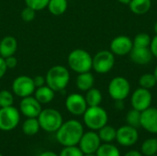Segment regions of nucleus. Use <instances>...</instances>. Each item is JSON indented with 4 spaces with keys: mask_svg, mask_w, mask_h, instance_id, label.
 Wrapping results in <instances>:
<instances>
[{
    "mask_svg": "<svg viewBox=\"0 0 157 156\" xmlns=\"http://www.w3.org/2000/svg\"><path fill=\"white\" fill-rule=\"evenodd\" d=\"M84 134V128L80 121L69 120L63 122L56 131V140L63 147L75 146L79 143Z\"/></svg>",
    "mask_w": 157,
    "mask_h": 156,
    "instance_id": "nucleus-1",
    "label": "nucleus"
},
{
    "mask_svg": "<svg viewBox=\"0 0 157 156\" xmlns=\"http://www.w3.org/2000/svg\"><path fill=\"white\" fill-rule=\"evenodd\" d=\"M46 85L54 92L63 91L70 81V73L63 65L51 67L45 75Z\"/></svg>",
    "mask_w": 157,
    "mask_h": 156,
    "instance_id": "nucleus-2",
    "label": "nucleus"
},
{
    "mask_svg": "<svg viewBox=\"0 0 157 156\" xmlns=\"http://www.w3.org/2000/svg\"><path fill=\"white\" fill-rule=\"evenodd\" d=\"M92 60L93 58L88 51L83 49H75L69 53L67 63L74 72L81 74L90 72L92 69Z\"/></svg>",
    "mask_w": 157,
    "mask_h": 156,
    "instance_id": "nucleus-3",
    "label": "nucleus"
},
{
    "mask_svg": "<svg viewBox=\"0 0 157 156\" xmlns=\"http://www.w3.org/2000/svg\"><path fill=\"white\" fill-rule=\"evenodd\" d=\"M83 120L87 128L92 131H98L107 125L109 117L107 111L100 106L87 107L83 114Z\"/></svg>",
    "mask_w": 157,
    "mask_h": 156,
    "instance_id": "nucleus-4",
    "label": "nucleus"
},
{
    "mask_svg": "<svg viewBox=\"0 0 157 156\" xmlns=\"http://www.w3.org/2000/svg\"><path fill=\"white\" fill-rule=\"evenodd\" d=\"M37 119L40 129L47 132H56L63 122L62 114L57 109L52 108L42 109Z\"/></svg>",
    "mask_w": 157,
    "mask_h": 156,
    "instance_id": "nucleus-5",
    "label": "nucleus"
},
{
    "mask_svg": "<svg viewBox=\"0 0 157 156\" xmlns=\"http://www.w3.org/2000/svg\"><path fill=\"white\" fill-rule=\"evenodd\" d=\"M20 111L14 106L0 108V131H10L18 125Z\"/></svg>",
    "mask_w": 157,
    "mask_h": 156,
    "instance_id": "nucleus-6",
    "label": "nucleus"
},
{
    "mask_svg": "<svg viewBox=\"0 0 157 156\" xmlns=\"http://www.w3.org/2000/svg\"><path fill=\"white\" fill-rule=\"evenodd\" d=\"M108 89L112 99L124 100L131 92V85L125 77L116 76L110 80Z\"/></svg>",
    "mask_w": 157,
    "mask_h": 156,
    "instance_id": "nucleus-7",
    "label": "nucleus"
},
{
    "mask_svg": "<svg viewBox=\"0 0 157 156\" xmlns=\"http://www.w3.org/2000/svg\"><path fill=\"white\" fill-rule=\"evenodd\" d=\"M115 64L114 54L110 51L103 50L98 51L92 60V68L98 74L109 73Z\"/></svg>",
    "mask_w": 157,
    "mask_h": 156,
    "instance_id": "nucleus-8",
    "label": "nucleus"
},
{
    "mask_svg": "<svg viewBox=\"0 0 157 156\" xmlns=\"http://www.w3.org/2000/svg\"><path fill=\"white\" fill-rule=\"evenodd\" d=\"M12 92L18 97H26L34 94L36 86L33 78L28 75H19L12 82Z\"/></svg>",
    "mask_w": 157,
    "mask_h": 156,
    "instance_id": "nucleus-9",
    "label": "nucleus"
},
{
    "mask_svg": "<svg viewBox=\"0 0 157 156\" xmlns=\"http://www.w3.org/2000/svg\"><path fill=\"white\" fill-rule=\"evenodd\" d=\"M152 100H153L152 93L150 92L149 89L144 87L137 88L133 92L131 98L132 108L141 112L151 107Z\"/></svg>",
    "mask_w": 157,
    "mask_h": 156,
    "instance_id": "nucleus-10",
    "label": "nucleus"
},
{
    "mask_svg": "<svg viewBox=\"0 0 157 156\" xmlns=\"http://www.w3.org/2000/svg\"><path fill=\"white\" fill-rule=\"evenodd\" d=\"M87 104L84 96L78 93L70 94L65 99L66 109L75 116H81L87 108Z\"/></svg>",
    "mask_w": 157,
    "mask_h": 156,
    "instance_id": "nucleus-11",
    "label": "nucleus"
},
{
    "mask_svg": "<svg viewBox=\"0 0 157 156\" xmlns=\"http://www.w3.org/2000/svg\"><path fill=\"white\" fill-rule=\"evenodd\" d=\"M100 144H101V140L98 136V133L95 132L94 131H87L86 133L84 132L78 143L79 148L84 154H96Z\"/></svg>",
    "mask_w": 157,
    "mask_h": 156,
    "instance_id": "nucleus-12",
    "label": "nucleus"
},
{
    "mask_svg": "<svg viewBox=\"0 0 157 156\" xmlns=\"http://www.w3.org/2000/svg\"><path fill=\"white\" fill-rule=\"evenodd\" d=\"M139 139V133L136 128L130 125H125L117 130L116 140L117 142L125 147L132 146L137 143Z\"/></svg>",
    "mask_w": 157,
    "mask_h": 156,
    "instance_id": "nucleus-13",
    "label": "nucleus"
},
{
    "mask_svg": "<svg viewBox=\"0 0 157 156\" xmlns=\"http://www.w3.org/2000/svg\"><path fill=\"white\" fill-rule=\"evenodd\" d=\"M41 108V104L35 98V97H23L19 103V111L27 118H38Z\"/></svg>",
    "mask_w": 157,
    "mask_h": 156,
    "instance_id": "nucleus-14",
    "label": "nucleus"
},
{
    "mask_svg": "<svg viewBox=\"0 0 157 156\" xmlns=\"http://www.w3.org/2000/svg\"><path fill=\"white\" fill-rule=\"evenodd\" d=\"M133 48V42L128 36L121 35L114 38L110 42V51L114 55L124 56L131 52Z\"/></svg>",
    "mask_w": 157,
    "mask_h": 156,
    "instance_id": "nucleus-15",
    "label": "nucleus"
},
{
    "mask_svg": "<svg viewBox=\"0 0 157 156\" xmlns=\"http://www.w3.org/2000/svg\"><path fill=\"white\" fill-rule=\"evenodd\" d=\"M141 127L150 133L157 134V108H148L142 111Z\"/></svg>",
    "mask_w": 157,
    "mask_h": 156,
    "instance_id": "nucleus-16",
    "label": "nucleus"
},
{
    "mask_svg": "<svg viewBox=\"0 0 157 156\" xmlns=\"http://www.w3.org/2000/svg\"><path fill=\"white\" fill-rule=\"evenodd\" d=\"M130 56L133 63L140 65L149 63L154 57L149 47H133L130 52Z\"/></svg>",
    "mask_w": 157,
    "mask_h": 156,
    "instance_id": "nucleus-17",
    "label": "nucleus"
},
{
    "mask_svg": "<svg viewBox=\"0 0 157 156\" xmlns=\"http://www.w3.org/2000/svg\"><path fill=\"white\" fill-rule=\"evenodd\" d=\"M17 49V41L13 36H5L0 40V56L6 58L16 53Z\"/></svg>",
    "mask_w": 157,
    "mask_h": 156,
    "instance_id": "nucleus-18",
    "label": "nucleus"
},
{
    "mask_svg": "<svg viewBox=\"0 0 157 156\" xmlns=\"http://www.w3.org/2000/svg\"><path fill=\"white\" fill-rule=\"evenodd\" d=\"M34 97L41 105L48 104L53 100V98L55 97V92L51 87H49L47 85H44L40 87H37L35 89Z\"/></svg>",
    "mask_w": 157,
    "mask_h": 156,
    "instance_id": "nucleus-19",
    "label": "nucleus"
},
{
    "mask_svg": "<svg viewBox=\"0 0 157 156\" xmlns=\"http://www.w3.org/2000/svg\"><path fill=\"white\" fill-rule=\"evenodd\" d=\"M95 83V77L90 72L78 74L76 77V87L81 91H87L93 87Z\"/></svg>",
    "mask_w": 157,
    "mask_h": 156,
    "instance_id": "nucleus-20",
    "label": "nucleus"
},
{
    "mask_svg": "<svg viewBox=\"0 0 157 156\" xmlns=\"http://www.w3.org/2000/svg\"><path fill=\"white\" fill-rule=\"evenodd\" d=\"M129 6L132 13L136 15H144L150 10L152 6V1L151 0H132Z\"/></svg>",
    "mask_w": 157,
    "mask_h": 156,
    "instance_id": "nucleus-21",
    "label": "nucleus"
},
{
    "mask_svg": "<svg viewBox=\"0 0 157 156\" xmlns=\"http://www.w3.org/2000/svg\"><path fill=\"white\" fill-rule=\"evenodd\" d=\"M68 6L67 0H49L47 8L49 12L53 16L63 15Z\"/></svg>",
    "mask_w": 157,
    "mask_h": 156,
    "instance_id": "nucleus-22",
    "label": "nucleus"
},
{
    "mask_svg": "<svg viewBox=\"0 0 157 156\" xmlns=\"http://www.w3.org/2000/svg\"><path fill=\"white\" fill-rule=\"evenodd\" d=\"M40 129V126L37 118H27L22 124V131L28 136H33L37 134Z\"/></svg>",
    "mask_w": 157,
    "mask_h": 156,
    "instance_id": "nucleus-23",
    "label": "nucleus"
},
{
    "mask_svg": "<svg viewBox=\"0 0 157 156\" xmlns=\"http://www.w3.org/2000/svg\"><path fill=\"white\" fill-rule=\"evenodd\" d=\"M86 101L88 107H95V106H100L102 102V94L98 88H90L86 91Z\"/></svg>",
    "mask_w": 157,
    "mask_h": 156,
    "instance_id": "nucleus-24",
    "label": "nucleus"
},
{
    "mask_svg": "<svg viewBox=\"0 0 157 156\" xmlns=\"http://www.w3.org/2000/svg\"><path fill=\"white\" fill-rule=\"evenodd\" d=\"M98 136L100 140L104 143H111L114 140H116V134H117V130L114 129L112 126L109 125H105L101 129L98 130Z\"/></svg>",
    "mask_w": 157,
    "mask_h": 156,
    "instance_id": "nucleus-25",
    "label": "nucleus"
},
{
    "mask_svg": "<svg viewBox=\"0 0 157 156\" xmlns=\"http://www.w3.org/2000/svg\"><path fill=\"white\" fill-rule=\"evenodd\" d=\"M141 153L143 155L153 156L157 153V139L150 138L144 142L141 146Z\"/></svg>",
    "mask_w": 157,
    "mask_h": 156,
    "instance_id": "nucleus-26",
    "label": "nucleus"
},
{
    "mask_svg": "<svg viewBox=\"0 0 157 156\" xmlns=\"http://www.w3.org/2000/svg\"><path fill=\"white\" fill-rule=\"evenodd\" d=\"M96 154L97 156H121V153L115 145L105 143L104 144H100Z\"/></svg>",
    "mask_w": 157,
    "mask_h": 156,
    "instance_id": "nucleus-27",
    "label": "nucleus"
},
{
    "mask_svg": "<svg viewBox=\"0 0 157 156\" xmlns=\"http://www.w3.org/2000/svg\"><path fill=\"white\" fill-rule=\"evenodd\" d=\"M141 111L136 110L134 108L130 110L126 116V122L128 123V125L134 127L136 129L141 127Z\"/></svg>",
    "mask_w": 157,
    "mask_h": 156,
    "instance_id": "nucleus-28",
    "label": "nucleus"
},
{
    "mask_svg": "<svg viewBox=\"0 0 157 156\" xmlns=\"http://www.w3.org/2000/svg\"><path fill=\"white\" fill-rule=\"evenodd\" d=\"M139 84H140L141 87H144V88H146V89L150 90L151 88H153L157 84L156 78H155L154 74L147 73V74H143L140 77Z\"/></svg>",
    "mask_w": 157,
    "mask_h": 156,
    "instance_id": "nucleus-29",
    "label": "nucleus"
},
{
    "mask_svg": "<svg viewBox=\"0 0 157 156\" xmlns=\"http://www.w3.org/2000/svg\"><path fill=\"white\" fill-rule=\"evenodd\" d=\"M151 37L149 34L147 33H139L135 36V38L133 39L132 42H133V47H149L150 43H151Z\"/></svg>",
    "mask_w": 157,
    "mask_h": 156,
    "instance_id": "nucleus-30",
    "label": "nucleus"
},
{
    "mask_svg": "<svg viewBox=\"0 0 157 156\" xmlns=\"http://www.w3.org/2000/svg\"><path fill=\"white\" fill-rule=\"evenodd\" d=\"M14 95L8 90L3 89L0 91V108H6L13 106Z\"/></svg>",
    "mask_w": 157,
    "mask_h": 156,
    "instance_id": "nucleus-31",
    "label": "nucleus"
},
{
    "mask_svg": "<svg viewBox=\"0 0 157 156\" xmlns=\"http://www.w3.org/2000/svg\"><path fill=\"white\" fill-rule=\"evenodd\" d=\"M49 0H25L27 6L34 9L35 11H40L47 7Z\"/></svg>",
    "mask_w": 157,
    "mask_h": 156,
    "instance_id": "nucleus-32",
    "label": "nucleus"
},
{
    "mask_svg": "<svg viewBox=\"0 0 157 156\" xmlns=\"http://www.w3.org/2000/svg\"><path fill=\"white\" fill-rule=\"evenodd\" d=\"M59 156H84L83 152L79 147L75 146H65L61 151Z\"/></svg>",
    "mask_w": 157,
    "mask_h": 156,
    "instance_id": "nucleus-33",
    "label": "nucleus"
},
{
    "mask_svg": "<svg viewBox=\"0 0 157 156\" xmlns=\"http://www.w3.org/2000/svg\"><path fill=\"white\" fill-rule=\"evenodd\" d=\"M35 15H36V11L27 6L25 8L22 9V11L20 13V17H21L22 20H24L25 22L32 21L35 18Z\"/></svg>",
    "mask_w": 157,
    "mask_h": 156,
    "instance_id": "nucleus-34",
    "label": "nucleus"
},
{
    "mask_svg": "<svg viewBox=\"0 0 157 156\" xmlns=\"http://www.w3.org/2000/svg\"><path fill=\"white\" fill-rule=\"evenodd\" d=\"M5 62H6L7 69H13L17 64V58L14 55L5 58Z\"/></svg>",
    "mask_w": 157,
    "mask_h": 156,
    "instance_id": "nucleus-35",
    "label": "nucleus"
},
{
    "mask_svg": "<svg viewBox=\"0 0 157 156\" xmlns=\"http://www.w3.org/2000/svg\"><path fill=\"white\" fill-rule=\"evenodd\" d=\"M33 82H34V85L37 87H40L42 86H44L46 84V80H45V77L43 75H36L35 77H33Z\"/></svg>",
    "mask_w": 157,
    "mask_h": 156,
    "instance_id": "nucleus-36",
    "label": "nucleus"
},
{
    "mask_svg": "<svg viewBox=\"0 0 157 156\" xmlns=\"http://www.w3.org/2000/svg\"><path fill=\"white\" fill-rule=\"evenodd\" d=\"M149 48H150V50H151L153 55L157 58V35H155V36L152 39Z\"/></svg>",
    "mask_w": 157,
    "mask_h": 156,
    "instance_id": "nucleus-37",
    "label": "nucleus"
},
{
    "mask_svg": "<svg viewBox=\"0 0 157 156\" xmlns=\"http://www.w3.org/2000/svg\"><path fill=\"white\" fill-rule=\"evenodd\" d=\"M6 71H7V67L5 62V58L0 56V79L6 74Z\"/></svg>",
    "mask_w": 157,
    "mask_h": 156,
    "instance_id": "nucleus-38",
    "label": "nucleus"
},
{
    "mask_svg": "<svg viewBox=\"0 0 157 156\" xmlns=\"http://www.w3.org/2000/svg\"><path fill=\"white\" fill-rule=\"evenodd\" d=\"M124 156H143V154L136 150H132V151L128 152Z\"/></svg>",
    "mask_w": 157,
    "mask_h": 156,
    "instance_id": "nucleus-39",
    "label": "nucleus"
},
{
    "mask_svg": "<svg viewBox=\"0 0 157 156\" xmlns=\"http://www.w3.org/2000/svg\"><path fill=\"white\" fill-rule=\"evenodd\" d=\"M39 156H59L57 154H55L54 152H51V151H46L41 153Z\"/></svg>",
    "mask_w": 157,
    "mask_h": 156,
    "instance_id": "nucleus-40",
    "label": "nucleus"
},
{
    "mask_svg": "<svg viewBox=\"0 0 157 156\" xmlns=\"http://www.w3.org/2000/svg\"><path fill=\"white\" fill-rule=\"evenodd\" d=\"M116 108L118 109H123V108H124L123 100H116Z\"/></svg>",
    "mask_w": 157,
    "mask_h": 156,
    "instance_id": "nucleus-41",
    "label": "nucleus"
},
{
    "mask_svg": "<svg viewBox=\"0 0 157 156\" xmlns=\"http://www.w3.org/2000/svg\"><path fill=\"white\" fill-rule=\"evenodd\" d=\"M120 3H121V4H124V5H129L130 4V2L132 1V0H118Z\"/></svg>",
    "mask_w": 157,
    "mask_h": 156,
    "instance_id": "nucleus-42",
    "label": "nucleus"
},
{
    "mask_svg": "<svg viewBox=\"0 0 157 156\" xmlns=\"http://www.w3.org/2000/svg\"><path fill=\"white\" fill-rule=\"evenodd\" d=\"M154 74H155V76L157 81V65L155 66V71H154Z\"/></svg>",
    "mask_w": 157,
    "mask_h": 156,
    "instance_id": "nucleus-43",
    "label": "nucleus"
},
{
    "mask_svg": "<svg viewBox=\"0 0 157 156\" xmlns=\"http://www.w3.org/2000/svg\"><path fill=\"white\" fill-rule=\"evenodd\" d=\"M154 29H155V34L157 35V21L155 22V26H154Z\"/></svg>",
    "mask_w": 157,
    "mask_h": 156,
    "instance_id": "nucleus-44",
    "label": "nucleus"
},
{
    "mask_svg": "<svg viewBox=\"0 0 157 156\" xmlns=\"http://www.w3.org/2000/svg\"><path fill=\"white\" fill-rule=\"evenodd\" d=\"M84 156H97L96 154H84Z\"/></svg>",
    "mask_w": 157,
    "mask_h": 156,
    "instance_id": "nucleus-45",
    "label": "nucleus"
},
{
    "mask_svg": "<svg viewBox=\"0 0 157 156\" xmlns=\"http://www.w3.org/2000/svg\"><path fill=\"white\" fill-rule=\"evenodd\" d=\"M153 156H157V154H155V155H153Z\"/></svg>",
    "mask_w": 157,
    "mask_h": 156,
    "instance_id": "nucleus-46",
    "label": "nucleus"
},
{
    "mask_svg": "<svg viewBox=\"0 0 157 156\" xmlns=\"http://www.w3.org/2000/svg\"><path fill=\"white\" fill-rule=\"evenodd\" d=\"M0 156H3V155H2V154H0Z\"/></svg>",
    "mask_w": 157,
    "mask_h": 156,
    "instance_id": "nucleus-47",
    "label": "nucleus"
}]
</instances>
